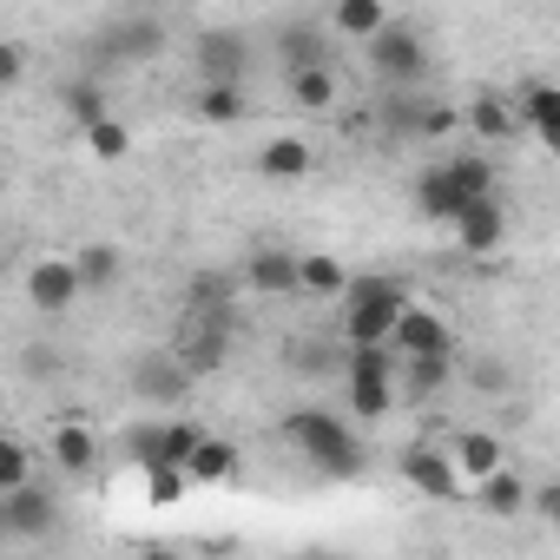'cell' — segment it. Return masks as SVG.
<instances>
[{
	"label": "cell",
	"instance_id": "6da1fadb",
	"mask_svg": "<svg viewBox=\"0 0 560 560\" xmlns=\"http://www.w3.org/2000/svg\"><path fill=\"white\" fill-rule=\"evenodd\" d=\"M277 435H284V448H291L304 468H317L324 481H357V475H363V435H357L337 409H324V402L291 409L284 422H277Z\"/></svg>",
	"mask_w": 560,
	"mask_h": 560
},
{
	"label": "cell",
	"instance_id": "7a4b0ae2",
	"mask_svg": "<svg viewBox=\"0 0 560 560\" xmlns=\"http://www.w3.org/2000/svg\"><path fill=\"white\" fill-rule=\"evenodd\" d=\"M409 284L389 270L376 277H350V291H343V343H389L396 337V317L409 311Z\"/></svg>",
	"mask_w": 560,
	"mask_h": 560
},
{
	"label": "cell",
	"instance_id": "3957f363",
	"mask_svg": "<svg viewBox=\"0 0 560 560\" xmlns=\"http://www.w3.org/2000/svg\"><path fill=\"white\" fill-rule=\"evenodd\" d=\"M172 350L185 357V370L205 383V376H218L224 363H231V350H237V311H191L185 304V317H178V330H172Z\"/></svg>",
	"mask_w": 560,
	"mask_h": 560
},
{
	"label": "cell",
	"instance_id": "277c9868",
	"mask_svg": "<svg viewBox=\"0 0 560 560\" xmlns=\"http://www.w3.org/2000/svg\"><path fill=\"white\" fill-rule=\"evenodd\" d=\"M363 54H370L376 86H429V40H422L416 21H389V27H376V34L363 40Z\"/></svg>",
	"mask_w": 560,
	"mask_h": 560
},
{
	"label": "cell",
	"instance_id": "5b68a950",
	"mask_svg": "<svg viewBox=\"0 0 560 560\" xmlns=\"http://www.w3.org/2000/svg\"><path fill=\"white\" fill-rule=\"evenodd\" d=\"M165 54V21L159 14H126V21H106L100 40L86 47V67L93 73H119V67H139V60H159Z\"/></svg>",
	"mask_w": 560,
	"mask_h": 560
},
{
	"label": "cell",
	"instance_id": "8992f818",
	"mask_svg": "<svg viewBox=\"0 0 560 560\" xmlns=\"http://www.w3.org/2000/svg\"><path fill=\"white\" fill-rule=\"evenodd\" d=\"M60 527V494L54 481H21L0 494V540L8 547H34V540H54Z\"/></svg>",
	"mask_w": 560,
	"mask_h": 560
},
{
	"label": "cell",
	"instance_id": "52a82bcc",
	"mask_svg": "<svg viewBox=\"0 0 560 560\" xmlns=\"http://www.w3.org/2000/svg\"><path fill=\"white\" fill-rule=\"evenodd\" d=\"M250 67H257V47H250L244 27H205L191 40V73L211 80V86H244Z\"/></svg>",
	"mask_w": 560,
	"mask_h": 560
},
{
	"label": "cell",
	"instance_id": "ba28073f",
	"mask_svg": "<svg viewBox=\"0 0 560 560\" xmlns=\"http://www.w3.org/2000/svg\"><path fill=\"white\" fill-rule=\"evenodd\" d=\"M126 383H132V402H145V409H185L191 389H198V376L185 370V357H178L172 343H165V350H145Z\"/></svg>",
	"mask_w": 560,
	"mask_h": 560
},
{
	"label": "cell",
	"instance_id": "9c48e42d",
	"mask_svg": "<svg viewBox=\"0 0 560 560\" xmlns=\"http://www.w3.org/2000/svg\"><path fill=\"white\" fill-rule=\"evenodd\" d=\"M396 475H402L416 494H429V501H455V494H468V481H462L455 455H448V448H435V442H409V448L396 455Z\"/></svg>",
	"mask_w": 560,
	"mask_h": 560
},
{
	"label": "cell",
	"instance_id": "30bf717a",
	"mask_svg": "<svg viewBox=\"0 0 560 560\" xmlns=\"http://www.w3.org/2000/svg\"><path fill=\"white\" fill-rule=\"evenodd\" d=\"M244 284H250V298H304V257L291 244H250Z\"/></svg>",
	"mask_w": 560,
	"mask_h": 560
},
{
	"label": "cell",
	"instance_id": "8fae6325",
	"mask_svg": "<svg viewBox=\"0 0 560 560\" xmlns=\"http://www.w3.org/2000/svg\"><path fill=\"white\" fill-rule=\"evenodd\" d=\"M80 298H86V277H80L73 257H34L27 264V304L40 317H67Z\"/></svg>",
	"mask_w": 560,
	"mask_h": 560
},
{
	"label": "cell",
	"instance_id": "7c38bea8",
	"mask_svg": "<svg viewBox=\"0 0 560 560\" xmlns=\"http://www.w3.org/2000/svg\"><path fill=\"white\" fill-rule=\"evenodd\" d=\"M270 60L284 73H304V67H324L330 60V27L317 14H291L270 27Z\"/></svg>",
	"mask_w": 560,
	"mask_h": 560
},
{
	"label": "cell",
	"instance_id": "4fadbf2b",
	"mask_svg": "<svg viewBox=\"0 0 560 560\" xmlns=\"http://www.w3.org/2000/svg\"><path fill=\"white\" fill-rule=\"evenodd\" d=\"M462 205H468V185L455 178L448 159H435V165L416 172V211H422V224H455Z\"/></svg>",
	"mask_w": 560,
	"mask_h": 560
},
{
	"label": "cell",
	"instance_id": "5bb4252c",
	"mask_svg": "<svg viewBox=\"0 0 560 560\" xmlns=\"http://www.w3.org/2000/svg\"><path fill=\"white\" fill-rule=\"evenodd\" d=\"M448 231H455V244H462L468 257H488V250H501V237H508V211H501L494 191H481V198L462 205V218H455Z\"/></svg>",
	"mask_w": 560,
	"mask_h": 560
},
{
	"label": "cell",
	"instance_id": "9a60e30c",
	"mask_svg": "<svg viewBox=\"0 0 560 560\" xmlns=\"http://www.w3.org/2000/svg\"><path fill=\"white\" fill-rule=\"evenodd\" d=\"M514 113H521L527 139H540L547 152H560V86L553 80H521L514 86Z\"/></svg>",
	"mask_w": 560,
	"mask_h": 560
},
{
	"label": "cell",
	"instance_id": "2e32d148",
	"mask_svg": "<svg viewBox=\"0 0 560 560\" xmlns=\"http://www.w3.org/2000/svg\"><path fill=\"white\" fill-rule=\"evenodd\" d=\"M402 357H455V330H448V317H435L429 304H409L402 317H396V337H389Z\"/></svg>",
	"mask_w": 560,
	"mask_h": 560
},
{
	"label": "cell",
	"instance_id": "e0dca14e",
	"mask_svg": "<svg viewBox=\"0 0 560 560\" xmlns=\"http://www.w3.org/2000/svg\"><path fill=\"white\" fill-rule=\"evenodd\" d=\"M106 80H113V73H93V67H86V73H73V80L54 86V93H60V113H67L80 132L100 126V119L113 113V86H106Z\"/></svg>",
	"mask_w": 560,
	"mask_h": 560
},
{
	"label": "cell",
	"instance_id": "ac0fdd59",
	"mask_svg": "<svg viewBox=\"0 0 560 560\" xmlns=\"http://www.w3.org/2000/svg\"><path fill=\"white\" fill-rule=\"evenodd\" d=\"M257 172H264V178H277V185H298V178H311V172H317V145H311V139H298V132H277V139H264V145H257Z\"/></svg>",
	"mask_w": 560,
	"mask_h": 560
},
{
	"label": "cell",
	"instance_id": "d6986e66",
	"mask_svg": "<svg viewBox=\"0 0 560 560\" xmlns=\"http://www.w3.org/2000/svg\"><path fill=\"white\" fill-rule=\"evenodd\" d=\"M468 132L475 139H488V145H501V139H521V113H514V93H501V86H481L475 100H468Z\"/></svg>",
	"mask_w": 560,
	"mask_h": 560
},
{
	"label": "cell",
	"instance_id": "ffe728a7",
	"mask_svg": "<svg viewBox=\"0 0 560 560\" xmlns=\"http://www.w3.org/2000/svg\"><path fill=\"white\" fill-rule=\"evenodd\" d=\"M448 455H455V468H462L468 494H475V481H481V475L508 468V442H501L494 429H462V435H448Z\"/></svg>",
	"mask_w": 560,
	"mask_h": 560
},
{
	"label": "cell",
	"instance_id": "44dd1931",
	"mask_svg": "<svg viewBox=\"0 0 560 560\" xmlns=\"http://www.w3.org/2000/svg\"><path fill=\"white\" fill-rule=\"evenodd\" d=\"M475 508H481L488 521H514V514H534V488H527L514 468H494V475L475 481Z\"/></svg>",
	"mask_w": 560,
	"mask_h": 560
},
{
	"label": "cell",
	"instance_id": "7402d4cb",
	"mask_svg": "<svg viewBox=\"0 0 560 560\" xmlns=\"http://www.w3.org/2000/svg\"><path fill=\"white\" fill-rule=\"evenodd\" d=\"M284 100H291L298 113H337V100H343V80H337V67L324 60V67L284 73Z\"/></svg>",
	"mask_w": 560,
	"mask_h": 560
},
{
	"label": "cell",
	"instance_id": "603a6c76",
	"mask_svg": "<svg viewBox=\"0 0 560 560\" xmlns=\"http://www.w3.org/2000/svg\"><path fill=\"white\" fill-rule=\"evenodd\" d=\"M47 455H54V468L60 475H93V462H100V435L86 429V422H54V435H47Z\"/></svg>",
	"mask_w": 560,
	"mask_h": 560
},
{
	"label": "cell",
	"instance_id": "cb8c5ba5",
	"mask_svg": "<svg viewBox=\"0 0 560 560\" xmlns=\"http://www.w3.org/2000/svg\"><path fill=\"white\" fill-rule=\"evenodd\" d=\"M185 468H191V488H231V481L244 475V455H237V442L205 435V442H198V455H191Z\"/></svg>",
	"mask_w": 560,
	"mask_h": 560
},
{
	"label": "cell",
	"instance_id": "d4e9b609",
	"mask_svg": "<svg viewBox=\"0 0 560 560\" xmlns=\"http://www.w3.org/2000/svg\"><path fill=\"white\" fill-rule=\"evenodd\" d=\"M244 291H250L244 270H191V277H185V304H191V311H237Z\"/></svg>",
	"mask_w": 560,
	"mask_h": 560
},
{
	"label": "cell",
	"instance_id": "484cf974",
	"mask_svg": "<svg viewBox=\"0 0 560 560\" xmlns=\"http://www.w3.org/2000/svg\"><path fill=\"white\" fill-rule=\"evenodd\" d=\"M455 376H462L455 357H402V396L409 402H435Z\"/></svg>",
	"mask_w": 560,
	"mask_h": 560
},
{
	"label": "cell",
	"instance_id": "4316f807",
	"mask_svg": "<svg viewBox=\"0 0 560 560\" xmlns=\"http://www.w3.org/2000/svg\"><path fill=\"white\" fill-rule=\"evenodd\" d=\"M462 383H468L481 402H508V396H514V370H508L501 350H475V357L462 363Z\"/></svg>",
	"mask_w": 560,
	"mask_h": 560
},
{
	"label": "cell",
	"instance_id": "83f0119b",
	"mask_svg": "<svg viewBox=\"0 0 560 560\" xmlns=\"http://www.w3.org/2000/svg\"><path fill=\"white\" fill-rule=\"evenodd\" d=\"M343 383H350V409H357L363 422H383V416L396 409V376H376V370H343Z\"/></svg>",
	"mask_w": 560,
	"mask_h": 560
},
{
	"label": "cell",
	"instance_id": "f1b7e54d",
	"mask_svg": "<svg viewBox=\"0 0 560 560\" xmlns=\"http://www.w3.org/2000/svg\"><path fill=\"white\" fill-rule=\"evenodd\" d=\"M191 113H198L205 126H237V119L250 113V100H244V86H211V80H198Z\"/></svg>",
	"mask_w": 560,
	"mask_h": 560
},
{
	"label": "cell",
	"instance_id": "f546056e",
	"mask_svg": "<svg viewBox=\"0 0 560 560\" xmlns=\"http://www.w3.org/2000/svg\"><path fill=\"white\" fill-rule=\"evenodd\" d=\"M284 363H291L298 376H317V383H324V376H343V370H350V343L337 350V343L304 337V343H291V357H284Z\"/></svg>",
	"mask_w": 560,
	"mask_h": 560
},
{
	"label": "cell",
	"instance_id": "4dcf8cb0",
	"mask_svg": "<svg viewBox=\"0 0 560 560\" xmlns=\"http://www.w3.org/2000/svg\"><path fill=\"white\" fill-rule=\"evenodd\" d=\"M330 27L350 40H370L376 27H389V8L383 0H330Z\"/></svg>",
	"mask_w": 560,
	"mask_h": 560
},
{
	"label": "cell",
	"instance_id": "1f68e13d",
	"mask_svg": "<svg viewBox=\"0 0 560 560\" xmlns=\"http://www.w3.org/2000/svg\"><path fill=\"white\" fill-rule=\"evenodd\" d=\"M73 264H80V277H86V298H93V291H113V284H119V270H126L119 244H80Z\"/></svg>",
	"mask_w": 560,
	"mask_h": 560
},
{
	"label": "cell",
	"instance_id": "d6a6232c",
	"mask_svg": "<svg viewBox=\"0 0 560 560\" xmlns=\"http://www.w3.org/2000/svg\"><path fill=\"white\" fill-rule=\"evenodd\" d=\"M304 291H311V298H343V291H350V270H343L337 257L311 250V257H304Z\"/></svg>",
	"mask_w": 560,
	"mask_h": 560
},
{
	"label": "cell",
	"instance_id": "836d02e7",
	"mask_svg": "<svg viewBox=\"0 0 560 560\" xmlns=\"http://www.w3.org/2000/svg\"><path fill=\"white\" fill-rule=\"evenodd\" d=\"M185 488H191V468H178V462H152V468H145V501H152V508L185 501Z\"/></svg>",
	"mask_w": 560,
	"mask_h": 560
},
{
	"label": "cell",
	"instance_id": "e575fe53",
	"mask_svg": "<svg viewBox=\"0 0 560 560\" xmlns=\"http://www.w3.org/2000/svg\"><path fill=\"white\" fill-rule=\"evenodd\" d=\"M86 152H93V159H126V152H132L126 119H113V113H106L100 126H86Z\"/></svg>",
	"mask_w": 560,
	"mask_h": 560
},
{
	"label": "cell",
	"instance_id": "d590c367",
	"mask_svg": "<svg viewBox=\"0 0 560 560\" xmlns=\"http://www.w3.org/2000/svg\"><path fill=\"white\" fill-rule=\"evenodd\" d=\"M21 481H34V448L21 435H8V442H0V494L21 488Z\"/></svg>",
	"mask_w": 560,
	"mask_h": 560
},
{
	"label": "cell",
	"instance_id": "8d00e7d4",
	"mask_svg": "<svg viewBox=\"0 0 560 560\" xmlns=\"http://www.w3.org/2000/svg\"><path fill=\"white\" fill-rule=\"evenodd\" d=\"M21 73H27V47L8 40V47H0V86H21Z\"/></svg>",
	"mask_w": 560,
	"mask_h": 560
},
{
	"label": "cell",
	"instance_id": "74e56055",
	"mask_svg": "<svg viewBox=\"0 0 560 560\" xmlns=\"http://www.w3.org/2000/svg\"><path fill=\"white\" fill-rule=\"evenodd\" d=\"M534 514L560 527V481H540V488H534Z\"/></svg>",
	"mask_w": 560,
	"mask_h": 560
}]
</instances>
